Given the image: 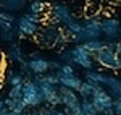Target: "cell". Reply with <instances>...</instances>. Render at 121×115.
Segmentation results:
<instances>
[{"instance_id": "obj_1", "label": "cell", "mask_w": 121, "mask_h": 115, "mask_svg": "<svg viewBox=\"0 0 121 115\" xmlns=\"http://www.w3.org/2000/svg\"><path fill=\"white\" fill-rule=\"evenodd\" d=\"M102 37V19L92 16V18H87L82 23V29L79 34L71 36L69 41H73L76 44H82L86 41H92V39H100Z\"/></svg>"}, {"instance_id": "obj_2", "label": "cell", "mask_w": 121, "mask_h": 115, "mask_svg": "<svg viewBox=\"0 0 121 115\" xmlns=\"http://www.w3.org/2000/svg\"><path fill=\"white\" fill-rule=\"evenodd\" d=\"M23 101L28 106V109H39L44 104L42 91L34 79H26L23 83Z\"/></svg>"}, {"instance_id": "obj_3", "label": "cell", "mask_w": 121, "mask_h": 115, "mask_svg": "<svg viewBox=\"0 0 121 115\" xmlns=\"http://www.w3.org/2000/svg\"><path fill=\"white\" fill-rule=\"evenodd\" d=\"M91 102L94 104L97 114L102 115H115L113 114V97L105 91V87L97 86L94 91L92 97H91Z\"/></svg>"}, {"instance_id": "obj_4", "label": "cell", "mask_w": 121, "mask_h": 115, "mask_svg": "<svg viewBox=\"0 0 121 115\" xmlns=\"http://www.w3.org/2000/svg\"><path fill=\"white\" fill-rule=\"evenodd\" d=\"M63 29L60 28L55 23H45L44 26H40L39 29V42L47 49L56 47V42H58V37L61 34Z\"/></svg>"}, {"instance_id": "obj_5", "label": "cell", "mask_w": 121, "mask_h": 115, "mask_svg": "<svg viewBox=\"0 0 121 115\" xmlns=\"http://www.w3.org/2000/svg\"><path fill=\"white\" fill-rule=\"evenodd\" d=\"M94 60H95L97 65H102L103 68H107L110 71H116V70L121 68V62H120V58H118V55L115 54L113 49H108V47L102 49L99 54H95Z\"/></svg>"}, {"instance_id": "obj_6", "label": "cell", "mask_w": 121, "mask_h": 115, "mask_svg": "<svg viewBox=\"0 0 121 115\" xmlns=\"http://www.w3.org/2000/svg\"><path fill=\"white\" fill-rule=\"evenodd\" d=\"M69 52H71V62H73V63L82 67L84 70H94V67H95L94 55L89 54L81 44H76L74 47H71Z\"/></svg>"}, {"instance_id": "obj_7", "label": "cell", "mask_w": 121, "mask_h": 115, "mask_svg": "<svg viewBox=\"0 0 121 115\" xmlns=\"http://www.w3.org/2000/svg\"><path fill=\"white\" fill-rule=\"evenodd\" d=\"M99 86L105 87V91L113 97L121 96V79L115 73H105V71H100V78H99Z\"/></svg>"}, {"instance_id": "obj_8", "label": "cell", "mask_w": 121, "mask_h": 115, "mask_svg": "<svg viewBox=\"0 0 121 115\" xmlns=\"http://www.w3.org/2000/svg\"><path fill=\"white\" fill-rule=\"evenodd\" d=\"M50 8V23H55V24H63L66 26L68 23H71L74 16H73V13H71V10L68 8V5L65 3H55V5H52V7H48Z\"/></svg>"}, {"instance_id": "obj_9", "label": "cell", "mask_w": 121, "mask_h": 115, "mask_svg": "<svg viewBox=\"0 0 121 115\" xmlns=\"http://www.w3.org/2000/svg\"><path fill=\"white\" fill-rule=\"evenodd\" d=\"M121 32V21L116 18H103L102 19V36L107 37V41L118 39Z\"/></svg>"}, {"instance_id": "obj_10", "label": "cell", "mask_w": 121, "mask_h": 115, "mask_svg": "<svg viewBox=\"0 0 121 115\" xmlns=\"http://www.w3.org/2000/svg\"><path fill=\"white\" fill-rule=\"evenodd\" d=\"M40 26H42V24H36V23H32V21L26 19L24 16L18 18V21H16L18 39H24V37H28V36H37Z\"/></svg>"}, {"instance_id": "obj_11", "label": "cell", "mask_w": 121, "mask_h": 115, "mask_svg": "<svg viewBox=\"0 0 121 115\" xmlns=\"http://www.w3.org/2000/svg\"><path fill=\"white\" fill-rule=\"evenodd\" d=\"M58 96H60V106L63 107H71L74 104H79V97L73 89L66 86H58Z\"/></svg>"}, {"instance_id": "obj_12", "label": "cell", "mask_w": 121, "mask_h": 115, "mask_svg": "<svg viewBox=\"0 0 121 115\" xmlns=\"http://www.w3.org/2000/svg\"><path fill=\"white\" fill-rule=\"evenodd\" d=\"M28 63H29V70H31L32 75H44V73L48 71V60L44 58L42 55L29 58Z\"/></svg>"}, {"instance_id": "obj_13", "label": "cell", "mask_w": 121, "mask_h": 115, "mask_svg": "<svg viewBox=\"0 0 121 115\" xmlns=\"http://www.w3.org/2000/svg\"><path fill=\"white\" fill-rule=\"evenodd\" d=\"M7 57H8L10 62H13V63H21V62H24L26 60V54L23 52V49L16 46V44H11L7 50Z\"/></svg>"}, {"instance_id": "obj_14", "label": "cell", "mask_w": 121, "mask_h": 115, "mask_svg": "<svg viewBox=\"0 0 121 115\" xmlns=\"http://www.w3.org/2000/svg\"><path fill=\"white\" fill-rule=\"evenodd\" d=\"M26 7V0H0V10L5 11H19Z\"/></svg>"}, {"instance_id": "obj_15", "label": "cell", "mask_w": 121, "mask_h": 115, "mask_svg": "<svg viewBox=\"0 0 121 115\" xmlns=\"http://www.w3.org/2000/svg\"><path fill=\"white\" fill-rule=\"evenodd\" d=\"M60 79V84L61 86H66L69 87V89H73V91H78L79 86H81V83H82V79L78 76V75H68V76H58Z\"/></svg>"}, {"instance_id": "obj_16", "label": "cell", "mask_w": 121, "mask_h": 115, "mask_svg": "<svg viewBox=\"0 0 121 115\" xmlns=\"http://www.w3.org/2000/svg\"><path fill=\"white\" fill-rule=\"evenodd\" d=\"M89 54H92V55H95V54H99L102 49H105V41H100V39H92V41H86V42H82L81 44Z\"/></svg>"}, {"instance_id": "obj_17", "label": "cell", "mask_w": 121, "mask_h": 115, "mask_svg": "<svg viewBox=\"0 0 121 115\" xmlns=\"http://www.w3.org/2000/svg\"><path fill=\"white\" fill-rule=\"evenodd\" d=\"M97 86L99 84H94V83H89V81H82L79 89H78V92H79V96L82 97V99H91Z\"/></svg>"}, {"instance_id": "obj_18", "label": "cell", "mask_w": 121, "mask_h": 115, "mask_svg": "<svg viewBox=\"0 0 121 115\" xmlns=\"http://www.w3.org/2000/svg\"><path fill=\"white\" fill-rule=\"evenodd\" d=\"M34 79L39 81H44L47 84H52V86H60V79L56 76V73H44V75H34Z\"/></svg>"}, {"instance_id": "obj_19", "label": "cell", "mask_w": 121, "mask_h": 115, "mask_svg": "<svg viewBox=\"0 0 121 115\" xmlns=\"http://www.w3.org/2000/svg\"><path fill=\"white\" fill-rule=\"evenodd\" d=\"M48 8V3L42 0H32L29 3V13H37V15H45V10Z\"/></svg>"}, {"instance_id": "obj_20", "label": "cell", "mask_w": 121, "mask_h": 115, "mask_svg": "<svg viewBox=\"0 0 121 115\" xmlns=\"http://www.w3.org/2000/svg\"><path fill=\"white\" fill-rule=\"evenodd\" d=\"M5 79H7L8 86H18V84H23L26 81V78L23 76L21 73H16V71H8Z\"/></svg>"}, {"instance_id": "obj_21", "label": "cell", "mask_w": 121, "mask_h": 115, "mask_svg": "<svg viewBox=\"0 0 121 115\" xmlns=\"http://www.w3.org/2000/svg\"><path fill=\"white\" fill-rule=\"evenodd\" d=\"M79 104H81V112L84 115H97V110L91 102V99H82V101H79Z\"/></svg>"}, {"instance_id": "obj_22", "label": "cell", "mask_w": 121, "mask_h": 115, "mask_svg": "<svg viewBox=\"0 0 121 115\" xmlns=\"http://www.w3.org/2000/svg\"><path fill=\"white\" fill-rule=\"evenodd\" d=\"M0 39L5 41V42H13L15 39H18V31H16V26L10 31H0Z\"/></svg>"}, {"instance_id": "obj_23", "label": "cell", "mask_w": 121, "mask_h": 115, "mask_svg": "<svg viewBox=\"0 0 121 115\" xmlns=\"http://www.w3.org/2000/svg\"><path fill=\"white\" fill-rule=\"evenodd\" d=\"M56 76H68V75H74V68H73V63H61V67L55 71Z\"/></svg>"}, {"instance_id": "obj_24", "label": "cell", "mask_w": 121, "mask_h": 115, "mask_svg": "<svg viewBox=\"0 0 121 115\" xmlns=\"http://www.w3.org/2000/svg\"><path fill=\"white\" fill-rule=\"evenodd\" d=\"M8 97H10V99H13V101H19V99H23V84L10 86Z\"/></svg>"}, {"instance_id": "obj_25", "label": "cell", "mask_w": 121, "mask_h": 115, "mask_svg": "<svg viewBox=\"0 0 121 115\" xmlns=\"http://www.w3.org/2000/svg\"><path fill=\"white\" fill-rule=\"evenodd\" d=\"M39 110V114L40 115H66L65 112H63V110H58V109H56V107H39L37 109Z\"/></svg>"}, {"instance_id": "obj_26", "label": "cell", "mask_w": 121, "mask_h": 115, "mask_svg": "<svg viewBox=\"0 0 121 115\" xmlns=\"http://www.w3.org/2000/svg\"><path fill=\"white\" fill-rule=\"evenodd\" d=\"M26 19L29 21H32V23H36V24H42L44 21H45V15H37V13H26V15H23Z\"/></svg>"}, {"instance_id": "obj_27", "label": "cell", "mask_w": 121, "mask_h": 115, "mask_svg": "<svg viewBox=\"0 0 121 115\" xmlns=\"http://www.w3.org/2000/svg\"><path fill=\"white\" fill-rule=\"evenodd\" d=\"M58 62H61V63H73L71 62V52H69V49H63L58 54Z\"/></svg>"}, {"instance_id": "obj_28", "label": "cell", "mask_w": 121, "mask_h": 115, "mask_svg": "<svg viewBox=\"0 0 121 115\" xmlns=\"http://www.w3.org/2000/svg\"><path fill=\"white\" fill-rule=\"evenodd\" d=\"M11 112H16V114H24V112H28V106L24 104V101H23V99L15 101V107H13V110H11Z\"/></svg>"}, {"instance_id": "obj_29", "label": "cell", "mask_w": 121, "mask_h": 115, "mask_svg": "<svg viewBox=\"0 0 121 115\" xmlns=\"http://www.w3.org/2000/svg\"><path fill=\"white\" fill-rule=\"evenodd\" d=\"M63 112L66 115H79L81 114V104H74L71 107H63Z\"/></svg>"}, {"instance_id": "obj_30", "label": "cell", "mask_w": 121, "mask_h": 115, "mask_svg": "<svg viewBox=\"0 0 121 115\" xmlns=\"http://www.w3.org/2000/svg\"><path fill=\"white\" fill-rule=\"evenodd\" d=\"M19 73H21L24 78H29L31 75H32V73H31V70H29L28 60H24V62H21V63H19Z\"/></svg>"}, {"instance_id": "obj_31", "label": "cell", "mask_w": 121, "mask_h": 115, "mask_svg": "<svg viewBox=\"0 0 121 115\" xmlns=\"http://www.w3.org/2000/svg\"><path fill=\"white\" fill-rule=\"evenodd\" d=\"M0 19H3V21H8V23H13L15 24V15L13 13H10V11H5V10H0Z\"/></svg>"}, {"instance_id": "obj_32", "label": "cell", "mask_w": 121, "mask_h": 115, "mask_svg": "<svg viewBox=\"0 0 121 115\" xmlns=\"http://www.w3.org/2000/svg\"><path fill=\"white\" fill-rule=\"evenodd\" d=\"M113 114L115 115H121V97L113 99Z\"/></svg>"}, {"instance_id": "obj_33", "label": "cell", "mask_w": 121, "mask_h": 115, "mask_svg": "<svg viewBox=\"0 0 121 115\" xmlns=\"http://www.w3.org/2000/svg\"><path fill=\"white\" fill-rule=\"evenodd\" d=\"M13 28H15L13 23H8V21L0 19V31H10V29H13Z\"/></svg>"}, {"instance_id": "obj_34", "label": "cell", "mask_w": 121, "mask_h": 115, "mask_svg": "<svg viewBox=\"0 0 121 115\" xmlns=\"http://www.w3.org/2000/svg\"><path fill=\"white\" fill-rule=\"evenodd\" d=\"M60 67H61V62H58V60H48V70L56 71Z\"/></svg>"}, {"instance_id": "obj_35", "label": "cell", "mask_w": 121, "mask_h": 115, "mask_svg": "<svg viewBox=\"0 0 121 115\" xmlns=\"http://www.w3.org/2000/svg\"><path fill=\"white\" fill-rule=\"evenodd\" d=\"M3 104H5V109H7L8 112H11V110H13V107H15V101H13V99H10V97L7 96V99L3 101Z\"/></svg>"}, {"instance_id": "obj_36", "label": "cell", "mask_w": 121, "mask_h": 115, "mask_svg": "<svg viewBox=\"0 0 121 115\" xmlns=\"http://www.w3.org/2000/svg\"><path fill=\"white\" fill-rule=\"evenodd\" d=\"M113 50H115V54L118 55V58H120V62H121V42L115 41V47H113Z\"/></svg>"}, {"instance_id": "obj_37", "label": "cell", "mask_w": 121, "mask_h": 115, "mask_svg": "<svg viewBox=\"0 0 121 115\" xmlns=\"http://www.w3.org/2000/svg\"><path fill=\"white\" fill-rule=\"evenodd\" d=\"M5 67V55H3V52H0V71L3 70Z\"/></svg>"}, {"instance_id": "obj_38", "label": "cell", "mask_w": 121, "mask_h": 115, "mask_svg": "<svg viewBox=\"0 0 121 115\" xmlns=\"http://www.w3.org/2000/svg\"><path fill=\"white\" fill-rule=\"evenodd\" d=\"M23 115H40V114H39V110H37V109H32L31 112H24Z\"/></svg>"}, {"instance_id": "obj_39", "label": "cell", "mask_w": 121, "mask_h": 115, "mask_svg": "<svg viewBox=\"0 0 121 115\" xmlns=\"http://www.w3.org/2000/svg\"><path fill=\"white\" fill-rule=\"evenodd\" d=\"M3 110H7V109H5V104H3V101H0V112H3Z\"/></svg>"}, {"instance_id": "obj_40", "label": "cell", "mask_w": 121, "mask_h": 115, "mask_svg": "<svg viewBox=\"0 0 121 115\" xmlns=\"http://www.w3.org/2000/svg\"><path fill=\"white\" fill-rule=\"evenodd\" d=\"M7 115H23V114H16V112H8V110H7Z\"/></svg>"}, {"instance_id": "obj_41", "label": "cell", "mask_w": 121, "mask_h": 115, "mask_svg": "<svg viewBox=\"0 0 121 115\" xmlns=\"http://www.w3.org/2000/svg\"><path fill=\"white\" fill-rule=\"evenodd\" d=\"M42 2H45V3H50V2H55V0H42Z\"/></svg>"}, {"instance_id": "obj_42", "label": "cell", "mask_w": 121, "mask_h": 115, "mask_svg": "<svg viewBox=\"0 0 121 115\" xmlns=\"http://www.w3.org/2000/svg\"><path fill=\"white\" fill-rule=\"evenodd\" d=\"M0 115H7V110H3V112H0Z\"/></svg>"}, {"instance_id": "obj_43", "label": "cell", "mask_w": 121, "mask_h": 115, "mask_svg": "<svg viewBox=\"0 0 121 115\" xmlns=\"http://www.w3.org/2000/svg\"><path fill=\"white\" fill-rule=\"evenodd\" d=\"M118 42H121V32H120V36H118Z\"/></svg>"}, {"instance_id": "obj_44", "label": "cell", "mask_w": 121, "mask_h": 115, "mask_svg": "<svg viewBox=\"0 0 121 115\" xmlns=\"http://www.w3.org/2000/svg\"><path fill=\"white\" fill-rule=\"evenodd\" d=\"M79 115H84V114H82V112H81V114H79Z\"/></svg>"}, {"instance_id": "obj_45", "label": "cell", "mask_w": 121, "mask_h": 115, "mask_svg": "<svg viewBox=\"0 0 121 115\" xmlns=\"http://www.w3.org/2000/svg\"><path fill=\"white\" fill-rule=\"evenodd\" d=\"M97 115H102V114H97Z\"/></svg>"}, {"instance_id": "obj_46", "label": "cell", "mask_w": 121, "mask_h": 115, "mask_svg": "<svg viewBox=\"0 0 121 115\" xmlns=\"http://www.w3.org/2000/svg\"><path fill=\"white\" fill-rule=\"evenodd\" d=\"M120 97H121V96H120Z\"/></svg>"}]
</instances>
